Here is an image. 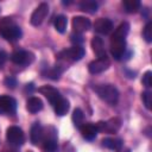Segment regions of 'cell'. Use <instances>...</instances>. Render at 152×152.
<instances>
[{
	"mask_svg": "<svg viewBox=\"0 0 152 152\" xmlns=\"http://www.w3.org/2000/svg\"><path fill=\"white\" fill-rule=\"evenodd\" d=\"M129 31V24L124 21L114 31L110 38V53L115 59H121L126 50V36Z\"/></svg>",
	"mask_w": 152,
	"mask_h": 152,
	"instance_id": "cell-1",
	"label": "cell"
},
{
	"mask_svg": "<svg viewBox=\"0 0 152 152\" xmlns=\"http://www.w3.org/2000/svg\"><path fill=\"white\" fill-rule=\"evenodd\" d=\"M11 61L18 65H28L34 61V55L31 51L19 50V51H15L12 53Z\"/></svg>",
	"mask_w": 152,
	"mask_h": 152,
	"instance_id": "cell-8",
	"label": "cell"
},
{
	"mask_svg": "<svg viewBox=\"0 0 152 152\" xmlns=\"http://www.w3.org/2000/svg\"><path fill=\"white\" fill-rule=\"evenodd\" d=\"M90 25H91L90 20L86 17L77 15L72 18V28H74V32L76 33H82L84 31H88L90 28Z\"/></svg>",
	"mask_w": 152,
	"mask_h": 152,
	"instance_id": "cell-13",
	"label": "cell"
},
{
	"mask_svg": "<svg viewBox=\"0 0 152 152\" xmlns=\"http://www.w3.org/2000/svg\"><path fill=\"white\" fill-rule=\"evenodd\" d=\"M6 59H7V55L5 52H0V65H2Z\"/></svg>",
	"mask_w": 152,
	"mask_h": 152,
	"instance_id": "cell-30",
	"label": "cell"
},
{
	"mask_svg": "<svg viewBox=\"0 0 152 152\" xmlns=\"http://www.w3.org/2000/svg\"><path fill=\"white\" fill-rule=\"evenodd\" d=\"M80 8L81 11L83 12H87V13H95L97 11V2L94 1V0H84L80 4Z\"/></svg>",
	"mask_w": 152,
	"mask_h": 152,
	"instance_id": "cell-21",
	"label": "cell"
},
{
	"mask_svg": "<svg viewBox=\"0 0 152 152\" xmlns=\"http://www.w3.org/2000/svg\"><path fill=\"white\" fill-rule=\"evenodd\" d=\"M81 133H82V137L87 140H93L96 138V134H97V127H96V124H91V122H87V124H83L80 128Z\"/></svg>",
	"mask_w": 152,
	"mask_h": 152,
	"instance_id": "cell-15",
	"label": "cell"
},
{
	"mask_svg": "<svg viewBox=\"0 0 152 152\" xmlns=\"http://www.w3.org/2000/svg\"><path fill=\"white\" fill-rule=\"evenodd\" d=\"M17 109V101L11 96L0 97V114H14Z\"/></svg>",
	"mask_w": 152,
	"mask_h": 152,
	"instance_id": "cell-12",
	"label": "cell"
},
{
	"mask_svg": "<svg viewBox=\"0 0 152 152\" xmlns=\"http://www.w3.org/2000/svg\"><path fill=\"white\" fill-rule=\"evenodd\" d=\"M43 142H44V150L46 152H58V142H57V132L53 127L48 128V133L44 137L43 135Z\"/></svg>",
	"mask_w": 152,
	"mask_h": 152,
	"instance_id": "cell-5",
	"label": "cell"
},
{
	"mask_svg": "<svg viewBox=\"0 0 152 152\" xmlns=\"http://www.w3.org/2000/svg\"><path fill=\"white\" fill-rule=\"evenodd\" d=\"M96 127H97V132H103L108 134L116 133L121 127V120L119 118H112L106 122L99 121L96 124Z\"/></svg>",
	"mask_w": 152,
	"mask_h": 152,
	"instance_id": "cell-6",
	"label": "cell"
},
{
	"mask_svg": "<svg viewBox=\"0 0 152 152\" xmlns=\"http://www.w3.org/2000/svg\"><path fill=\"white\" fill-rule=\"evenodd\" d=\"M110 65V62L108 59V57H104V58H96L94 59L93 62L89 63L88 65V70L90 74L93 75H96V74H100V72H103L104 70H107Z\"/></svg>",
	"mask_w": 152,
	"mask_h": 152,
	"instance_id": "cell-10",
	"label": "cell"
},
{
	"mask_svg": "<svg viewBox=\"0 0 152 152\" xmlns=\"http://www.w3.org/2000/svg\"><path fill=\"white\" fill-rule=\"evenodd\" d=\"M38 91H39L40 94H43L52 106H55V104L62 99L59 91H58L56 88L51 87V86H43V87H40V88L38 89Z\"/></svg>",
	"mask_w": 152,
	"mask_h": 152,
	"instance_id": "cell-11",
	"label": "cell"
},
{
	"mask_svg": "<svg viewBox=\"0 0 152 152\" xmlns=\"http://www.w3.org/2000/svg\"><path fill=\"white\" fill-rule=\"evenodd\" d=\"M26 109L30 113L36 114V113H38L39 110L43 109V101L39 97H36V96L30 97L28 101H27V104H26Z\"/></svg>",
	"mask_w": 152,
	"mask_h": 152,
	"instance_id": "cell-18",
	"label": "cell"
},
{
	"mask_svg": "<svg viewBox=\"0 0 152 152\" xmlns=\"http://www.w3.org/2000/svg\"><path fill=\"white\" fill-rule=\"evenodd\" d=\"M5 84L7 86V87H11V88H13L15 84H17V81L12 77V76H7L6 78H5Z\"/></svg>",
	"mask_w": 152,
	"mask_h": 152,
	"instance_id": "cell-29",
	"label": "cell"
},
{
	"mask_svg": "<svg viewBox=\"0 0 152 152\" xmlns=\"http://www.w3.org/2000/svg\"><path fill=\"white\" fill-rule=\"evenodd\" d=\"M91 49L94 51V53L97 56V58H104L107 57L106 55V50H104V45H103V40L100 37H94L91 39Z\"/></svg>",
	"mask_w": 152,
	"mask_h": 152,
	"instance_id": "cell-17",
	"label": "cell"
},
{
	"mask_svg": "<svg viewBox=\"0 0 152 152\" xmlns=\"http://www.w3.org/2000/svg\"><path fill=\"white\" fill-rule=\"evenodd\" d=\"M49 14V5L46 2H42L32 13L31 15V24L33 26H39Z\"/></svg>",
	"mask_w": 152,
	"mask_h": 152,
	"instance_id": "cell-9",
	"label": "cell"
},
{
	"mask_svg": "<svg viewBox=\"0 0 152 152\" xmlns=\"http://www.w3.org/2000/svg\"><path fill=\"white\" fill-rule=\"evenodd\" d=\"M28 152H32V151H28Z\"/></svg>",
	"mask_w": 152,
	"mask_h": 152,
	"instance_id": "cell-32",
	"label": "cell"
},
{
	"mask_svg": "<svg viewBox=\"0 0 152 152\" xmlns=\"http://www.w3.org/2000/svg\"><path fill=\"white\" fill-rule=\"evenodd\" d=\"M142 36H144V38H145V40H146L147 43H151V42H152V23H151V21H148V23L145 25Z\"/></svg>",
	"mask_w": 152,
	"mask_h": 152,
	"instance_id": "cell-25",
	"label": "cell"
},
{
	"mask_svg": "<svg viewBox=\"0 0 152 152\" xmlns=\"http://www.w3.org/2000/svg\"><path fill=\"white\" fill-rule=\"evenodd\" d=\"M151 77H152V72H151V71H146V72L144 74V76H142L141 82H142V84H144L146 88H150V87H151Z\"/></svg>",
	"mask_w": 152,
	"mask_h": 152,
	"instance_id": "cell-27",
	"label": "cell"
},
{
	"mask_svg": "<svg viewBox=\"0 0 152 152\" xmlns=\"http://www.w3.org/2000/svg\"><path fill=\"white\" fill-rule=\"evenodd\" d=\"M53 107H55L56 114L59 115V116H63V115H65V114L68 113V110H69V108H70V104H69V101H68L66 99H63V97H62Z\"/></svg>",
	"mask_w": 152,
	"mask_h": 152,
	"instance_id": "cell-19",
	"label": "cell"
},
{
	"mask_svg": "<svg viewBox=\"0 0 152 152\" xmlns=\"http://www.w3.org/2000/svg\"><path fill=\"white\" fill-rule=\"evenodd\" d=\"M141 99H142V102L145 104V107L147 109H151V104H152V93L146 90L141 94Z\"/></svg>",
	"mask_w": 152,
	"mask_h": 152,
	"instance_id": "cell-26",
	"label": "cell"
},
{
	"mask_svg": "<svg viewBox=\"0 0 152 152\" xmlns=\"http://www.w3.org/2000/svg\"><path fill=\"white\" fill-rule=\"evenodd\" d=\"M102 145L110 150H120L122 147V140L119 138H106L102 140Z\"/></svg>",
	"mask_w": 152,
	"mask_h": 152,
	"instance_id": "cell-20",
	"label": "cell"
},
{
	"mask_svg": "<svg viewBox=\"0 0 152 152\" xmlns=\"http://www.w3.org/2000/svg\"><path fill=\"white\" fill-rule=\"evenodd\" d=\"M70 40H71L74 44L80 45V44L83 42V39H82V34H81V33H76V32H74V33L70 36Z\"/></svg>",
	"mask_w": 152,
	"mask_h": 152,
	"instance_id": "cell-28",
	"label": "cell"
},
{
	"mask_svg": "<svg viewBox=\"0 0 152 152\" xmlns=\"http://www.w3.org/2000/svg\"><path fill=\"white\" fill-rule=\"evenodd\" d=\"M122 6L127 13H135L140 8V1L139 0H124Z\"/></svg>",
	"mask_w": 152,
	"mask_h": 152,
	"instance_id": "cell-22",
	"label": "cell"
},
{
	"mask_svg": "<svg viewBox=\"0 0 152 152\" xmlns=\"http://www.w3.org/2000/svg\"><path fill=\"white\" fill-rule=\"evenodd\" d=\"M72 122L77 128H81V126L84 124V114L82 109L75 108V110L72 112Z\"/></svg>",
	"mask_w": 152,
	"mask_h": 152,
	"instance_id": "cell-23",
	"label": "cell"
},
{
	"mask_svg": "<svg viewBox=\"0 0 152 152\" xmlns=\"http://www.w3.org/2000/svg\"><path fill=\"white\" fill-rule=\"evenodd\" d=\"M43 135H44V132H43V127L39 122H34L31 127V133H30V139H31V142L33 145H38L43 141Z\"/></svg>",
	"mask_w": 152,
	"mask_h": 152,
	"instance_id": "cell-16",
	"label": "cell"
},
{
	"mask_svg": "<svg viewBox=\"0 0 152 152\" xmlns=\"http://www.w3.org/2000/svg\"><path fill=\"white\" fill-rule=\"evenodd\" d=\"M6 138H7V141L12 146H20V145H23V142L25 140L23 129L19 128L18 126H11V127H8L7 128V132H6Z\"/></svg>",
	"mask_w": 152,
	"mask_h": 152,
	"instance_id": "cell-7",
	"label": "cell"
},
{
	"mask_svg": "<svg viewBox=\"0 0 152 152\" xmlns=\"http://www.w3.org/2000/svg\"><path fill=\"white\" fill-rule=\"evenodd\" d=\"M84 56V49L81 46V45H75L72 48H69V49H65L63 51H61L58 55H57V64L55 65L59 71H64L65 68H68L66 65L69 63H72V62H76V61H80L82 57Z\"/></svg>",
	"mask_w": 152,
	"mask_h": 152,
	"instance_id": "cell-2",
	"label": "cell"
},
{
	"mask_svg": "<svg viewBox=\"0 0 152 152\" xmlns=\"http://www.w3.org/2000/svg\"><path fill=\"white\" fill-rule=\"evenodd\" d=\"M94 90L96 91L99 97L104 102H107L108 104L112 106L116 104L119 100V91L113 84H100L94 87Z\"/></svg>",
	"mask_w": 152,
	"mask_h": 152,
	"instance_id": "cell-4",
	"label": "cell"
},
{
	"mask_svg": "<svg viewBox=\"0 0 152 152\" xmlns=\"http://www.w3.org/2000/svg\"><path fill=\"white\" fill-rule=\"evenodd\" d=\"M120 152H129V150H126V151H120Z\"/></svg>",
	"mask_w": 152,
	"mask_h": 152,
	"instance_id": "cell-31",
	"label": "cell"
},
{
	"mask_svg": "<svg viewBox=\"0 0 152 152\" xmlns=\"http://www.w3.org/2000/svg\"><path fill=\"white\" fill-rule=\"evenodd\" d=\"M66 18L65 15L61 14V15H57L55 18V28L59 32V33H64L65 32V28H66Z\"/></svg>",
	"mask_w": 152,
	"mask_h": 152,
	"instance_id": "cell-24",
	"label": "cell"
},
{
	"mask_svg": "<svg viewBox=\"0 0 152 152\" xmlns=\"http://www.w3.org/2000/svg\"><path fill=\"white\" fill-rule=\"evenodd\" d=\"M0 34L8 42H17L21 37V28L11 18H4L0 21Z\"/></svg>",
	"mask_w": 152,
	"mask_h": 152,
	"instance_id": "cell-3",
	"label": "cell"
},
{
	"mask_svg": "<svg viewBox=\"0 0 152 152\" xmlns=\"http://www.w3.org/2000/svg\"><path fill=\"white\" fill-rule=\"evenodd\" d=\"M94 28L101 34H108L113 30V23L107 18H99L94 23Z\"/></svg>",
	"mask_w": 152,
	"mask_h": 152,
	"instance_id": "cell-14",
	"label": "cell"
}]
</instances>
